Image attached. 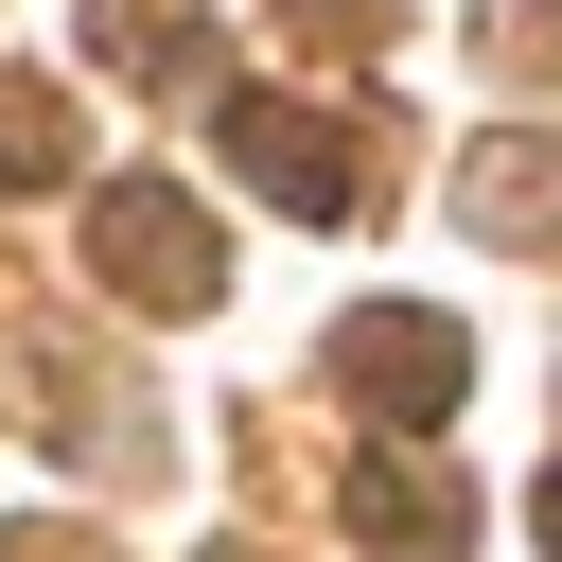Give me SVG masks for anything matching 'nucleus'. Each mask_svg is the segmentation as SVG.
Segmentation results:
<instances>
[{"mask_svg":"<svg viewBox=\"0 0 562 562\" xmlns=\"http://www.w3.org/2000/svg\"><path fill=\"white\" fill-rule=\"evenodd\" d=\"M88 263H105L140 316H211V281H228V246H211V211H193L176 176H105V193H88Z\"/></svg>","mask_w":562,"mask_h":562,"instance_id":"obj_1","label":"nucleus"},{"mask_svg":"<svg viewBox=\"0 0 562 562\" xmlns=\"http://www.w3.org/2000/svg\"><path fill=\"white\" fill-rule=\"evenodd\" d=\"M228 176H246V193H281L299 228L369 211V176L334 158V123H316V105H281V88H228Z\"/></svg>","mask_w":562,"mask_h":562,"instance_id":"obj_2","label":"nucleus"},{"mask_svg":"<svg viewBox=\"0 0 562 562\" xmlns=\"http://www.w3.org/2000/svg\"><path fill=\"white\" fill-rule=\"evenodd\" d=\"M334 369H351L386 422H439V404L474 386V334H457V316H404V299H369V316L334 334Z\"/></svg>","mask_w":562,"mask_h":562,"instance_id":"obj_3","label":"nucleus"},{"mask_svg":"<svg viewBox=\"0 0 562 562\" xmlns=\"http://www.w3.org/2000/svg\"><path fill=\"white\" fill-rule=\"evenodd\" d=\"M88 70H123V88H193V70H211V18H193V0H88Z\"/></svg>","mask_w":562,"mask_h":562,"instance_id":"obj_4","label":"nucleus"},{"mask_svg":"<svg viewBox=\"0 0 562 562\" xmlns=\"http://www.w3.org/2000/svg\"><path fill=\"white\" fill-rule=\"evenodd\" d=\"M0 193H70V88L0 70Z\"/></svg>","mask_w":562,"mask_h":562,"instance_id":"obj_5","label":"nucleus"},{"mask_svg":"<svg viewBox=\"0 0 562 562\" xmlns=\"http://www.w3.org/2000/svg\"><path fill=\"white\" fill-rule=\"evenodd\" d=\"M351 527H369V544H457V474L369 457V474H351Z\"/></svg>","mask_w":562,"mask_h":562,"instance_id":"obj_6","label":"nucleus"},{"mask_svg":"<svg viewBox=\"0 0 562 562\" xmlns=\"http://www.w3.org/2000/svg\"><path fill=\"white\" fill-rule=\"evenodd\" d=\"M299 18H316L334 53H369V35H386V0H299Z\"/></svg>","mask_w":562,"mask_h":562,"instance_id":"obj_7","label":"nucleus"},{"mask_svg":"<svg viewBox=\"0 0 562 562\" xmlns=\"http://www.w3.org/2000/svg\"><path fill=\"white\" fill-rule=\"evenodd\" d=\"M0 562H105V544H70V527H35V544H0Z\"/></svg>","mask_w":562,"mask_h":562,"instance_id":"obj_8","label":"nucleus"},{"mask_svg":"<svg viewBox=\"0 0 562 562\" xmlns=\"http://www.w3.org/2000/svg\"><path fill=\"white\" fill-rule=\"evenodd\" d=\"M544 544H562V474H544Z\"/></svg>","mask_w":562,"mask_h":562,"instance_id":"obj_9","label":"nucleus"}]
</instances>
